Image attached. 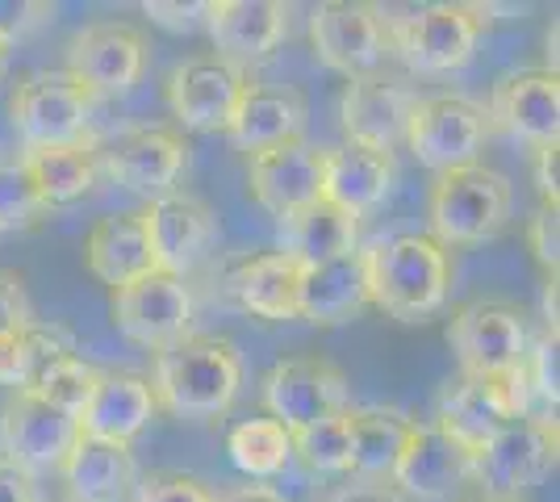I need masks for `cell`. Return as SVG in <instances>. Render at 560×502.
I'll return each instance as SVG.
<instances>
[{
    "label": "cell",
    "mask_w": 560,
    "mask_h": 502,
    "mask_svg": "<svg viewBox=\"0 0 560 502\" xmlns=\"http://www.w3.org/2000/svg\"><path fill=\"white\" fill-rule=\"evenodd\" d=\"M160 415L151 377L130 373V369H101L93 385V398L80 410V435L105 440V444H135L147 423Z\"/></svg>",
    "instance_id": "obj_21"
},
{
    "label": "cell",
    "mask_w": 560,
    "mask_h": 502,
    "mask_svg": "<svg viewBox=\"0 0 560 502\" xmlns=\"http://www.w3.org/2000/svg\"><path fill=\"white\" fill-rule=\"evenodd\" d=\"M139 214L151 240L155 268L172 277H188L218 240V214L192 192H164L147 201V210Z\"/></svg>",
    "instance_id": "obj_15"
},
{
    "label": "cell",
    "mask_w": 560,
    "mask_h": 502,
    "mask_svg": "<svg viewBox=\"0 0 560 502\" xmlns=\"http://www.w3.org/2000/svg\"><path fill=\"white\" fill-rule=\"evenodd\" d=\"M142 13L164 30H197L206 22V4H167V0H147Z\"/></svg>",
    "instance_id": "obj_43"
},
{
    "label": "cell",
    "mask_w": 560,
    "mask_h": 502,
    "mask_svg": "<svg viewBox=\"0 0 560 502\" xmlns=\"http://www.w3.org/2000/svg\"><path fill=\"white\" fill-rule=\"evenodd\" d=\"M364 277H369V306L397 323H422L447 302L452 260L447 247H440L431 235L406 231L376 240L364 252Z\"/></svg>",
    "instance_id": "obj_1"
},
{
    "label": "cell",
    "mask_w": 560,
    "mask_h": 502,
    "mask_svg": "<svg viewBox=\"0 0 560 502\" xmlns=\"http://www.w3.org/2000/svg\"><path fill=\"white\" fill-rule=\"evenodd\" d=\"M514 210V189L502 172L486 164H465L440 172L427 197L431 240L440 247H468L493 240Z\"/></svg>",
    "instance_id": "obj_3"
},
{
    "label": "cell",
    "mask_w": 560,
    "mask_h": 502,
    "mask_svg": "<svg viewBox=\"0 0 560 502\" xmlns=\"http://www.w3.org/2000/svg\"><path fill=\"white\" fill-rule=\"evenodd\" d=\"M486 118L532 147L560 143V80L548 68L506 72L493 84Z\"/></svg>",
    "instance_id": "obj_23"
},
{
    "label": "cell",
    "mask_w": 560,
    "mask_h": 502,
    "mask_svg": "<svg viewBox=\"0 0 560 502\" xmlns=\"http://www.w3.org/2000/svg\"><path fill=\"white\" fill-rule=\"evenodd\" d=\"M511 419H532V394L523 382V364L502 382L460 373L456 382L444 385V394L435 402V428L444 431L447 440H456L465 453H477L481 444H490Z\"/></svg>",
    "instance_id": "obj_6"
},
{
    "label": "cell",
    "mask_w": 560,
    "mask_h": 502,
    "mask_svg": "<svg viewBox=\"0 0 560 502\" xmlns=\"http://www.w3.org/2000/svg\"><path fill=\"white\" fill-rule=\"evenodd\" d=\"M96 377H101V369H96V364H89L80 352H68V357H59L47 373L38 377V382L30 385V394H38V398H47L50 407L68 410V415L80 419L84 402L93 398Z\"/></svg>",
    "instance_id": "obj_36"
},
{
    "label": "cell",
    "mask_w": 560,
    "mask_h": 502,
    "mask_svg": "<svg viewBox=\"0 0 560 502\" xmlns=\"http://www.w3.org/2000/svg\"><path fill=\"white\" fill-rule=\"evenodd\" d=\"M310 43L330 72L348 80L376 75L381 59L389 55L381 4H364V0H323L310 13Z\"/></svg>",
    "instance_id": "obj_11"
},
{
    "label": "cell",
    "mask_w": 560,
    "mask_h": 502,
    "mask_svg": "<svg viewBox=\"0 0 560 502\" xmlns=\"http://www.w3.org/2000/svg\"><path fill=\"white\" fill-rule=\"evenodd\" d=\"M188 164V139L167 126H135L117 139L96 167H105L121 189L139 192L147 201L176 192V180Z\"/></svg>",
    "instance_id": "obj_17"
},
{
    "label": "cell",
    "mask_w": 560,
    "mask_h": 502,
    "mask_svg": "<svg viewBox=\"0 0 560 502\" xmlns=\"http://www.w3.org/2000/svg\"><path fill=\"white\" fill-rule=\"evenodd\" d=\"M130 502H218L210 486L180 469H151L135 481Z\"/></svg>",
    "instance_id": "obj_38"
},
{
    "label": "cell",
    "mask_w": 560,
    "mask_h": 502,
    "mask_svg": "<svg viewBox=\"0 0 560 502\" xmlns=\"http://www.w3.org/2000/svg\"><path fill=\"white\" fill-rule=\"evenodd\" d=\"M50 17H55V9L47 0H0V47L9 50L13 43H25Z\"/></svg>",
    "instance_id": "obj_40"
},
{
    "label": "cell",
    "mask_w": 560,
    "mask_h": 502,
    "mask_svg": "<svg viewBox=\"0 0 560 502\" xmlns=\"http://www.w3.org/2000/svg\"><path fill=\"white\" fill-rule=\"evenodd\" d=\"M302 318L318 327L351 323L369 311V277H364V252L355 247L348 256L302 268Z\"/></svg>",
    "instance_id": "obj_28"
},
{
    "label": "cell",
    "mask_w": 560,
    "mask_h": 502,
    "mask_svg": "<svg viewBox=\"0 0 560 502\" xmlns=\"http://www.w3.org/2000/svg\"><path fill=\"white\" fill-rule=\"evenodd\" d=\"M22 167L30 172V180H34V189H38L47 210H59V206L80 201V197L96 185V172H101V167H96V151L89 143L25 151Z\"/></svg>",
    "instance_id": "obj_32"
},
{
    "label": "cell",
    "mask_w": 560,
    "mask_h": 502,
    "mask_svg": "<svg viewBox=\"0 0 560 502\" xmlns=\"http://www.w3.org/2000/svg\"><path fill=\"white\" fill-rule=\"evenodd\" d=\"M84 264L96 281L109 289H121L155 272V256H151V240H147L139 210L96 218L84 235Z\"/></svg>",
    "instance_id": "obj_26"
},
{
    "label": "cell",
    "mask_w": 560,
    "mask_h": 502,
    "mask_svg": "<svg viewBox=\"0 0 560 502\" xmlns=\"http://www.w3.org/2000/svg\"><path fill=\"white\" fill-rule=\"evenodd\" d=\"M323 502H401L394 490H381V486H343V490H330Z\"/></svg>",
    "instance_id": "obj_46"
},
{
    "label": "cell",
    "mask_w": 560,
    "mask_h": 502,
    "mask_svg": "<svg viewBox=\"0 0 560 502\" xmlns=\"http://www.w3.org/2000/svg\"><path fill=\"white\" fill-rule=\"evenodd\" d=\"M293 456H302L314 474H351V428L348 410L293 431Z\"/></svg>",
    "instance_id": "obj_35"
},
{
    "label": "cell",
    "mask_w": 560,
    "mask_h": 502,
    "mask_svg": "<svg viewBox=\"0 0 560 502\" xmlns=\"http://www.w3.org/2000/svg\"><path fill=\"white\" fill-rule=\"evenodd\" d=\"M557 465V423L548 419H511L506 428L472 453V481L493 499H518L552 474Z\"/></svg>",
    "instance_id": "obj_10"
},
{
    "label": "cell",
    "mask_w": 560,
    "mask_h": 502,
    "mask_svg": "<svg viewBox=\"0 0 560 502\" xmlns=\"http://www.w3.org/2000/svg\"><path fill=\"white\" fill-rule=\"evenodd\" d=\"M351 474L360 478H389L397 456L406 448L415 419L397 407H351Z\"/></svg>",
    "instance_id": "obj_31"
},
{
    "label": "cell",
    "mask_w": 560,
    "mask_h": 502,
    "mask_svg": "<svg viewBox=\"0 0 560 502\" xmlns=\"http://www.w3.org/2000/svg\"><path fill=\"white\" fill-rule=\"evenodd\" d=\"M147 34L130 22H96L84 25L68 43L63 72L84 84L93 96L130 93L147 72Z\"/></svg>",
    "instance_id": "obj_14"
},
{
    "label": "cell",
    "mask_w": 560,
    "mask_h": 502,
    "mask_svg": "<svg viewBox=\"0 0 560 502\" xmlns=\"http://www.w3.org/2000/svg\"><path fill=\"white\" fill-rule=\"evenodd\" d=\"M114 323L130 343L164 352L176 339L192 335V289L185 277L155 268L130 285L114 289Z\"/></svg>",
    "instance_id": "obj_12"
},
{
    "label": "cell",
    "mask_w": 560,
    "mask_h": 502,
    "mask_svg": "<svg viewBox=\"0 0 560 502\" xmlns=\"http://www.w3.org/2000/svg\"><path fill=\"white\" fill-rule=\"evenodd\" d=\"M59 474L75 502H121L139 481L135 453L126 444H105V440H89V435L75 440Z\"/></svg>",
    "instance_id": "obj_30"
},
{
    "label": "cell",
    "mask_w": 560,
    "mask_h": 502,
    "mask_svg": "<svg viewBox=\"0 0 560 502\" xmlns=\"http://www.w3.org/2000/svg\"><path fill=\"white\" fill-rule=\"evenodd\" d=\"M43 214H47V206H43V197L34 189L22 160L18 164H0V235L30 231V226L43 222Z\"/></svg>",
    "instance_id": "obj_37"
},
{
    "label": "cell",
    "mask_w": 560,
    "mask_h": 502,
    "mask_svg": "<svg viewBox=\"0 0 560 502\" xmlns=\"http://www.w3.org/2000/svg\"><path fill=\"white\" fill-rule=\"evenodd\" d=\"M4 55H9V50H4V47H0V68H4Z\"/></svg>",
    "instance_id": "obj_49"
},
{
    "label": "cell",
    "mask_w": 560,
    "mask_h": 502,
    "mask_svg": "<svg viewBox=\"0 0 560 502\" xmlns=\"http://www.w3.org/2000/svg\"><path fill=\"white\" fill-rule=\"evenodd\" d=\"M226 453L247 478H277L293 456V435L277 419H243L226 431Z\"/></svg>",
    "instance_id": "obj_34"
},
{
    "label": "cell",
    "mask_w": 560,
    "mask_h": 502,
    "mask_svg": "<svg viewBox=\"0 0 560 502\" xmlns=\"http://www.w3.org/2000/svg\"><path fill=\"white\" fill-rule=\"evenodd\" d=\"M277 240L293 264L302 268H314V264L339 260L355 252V240H360V222L343 210H335L327 201H314L305 210H293V214L277 218Z\"/></svg>",
    "instance_id": "obj_29"
},
{
    "label": "cell",
    "mask_w": 560,
    "mask_h": 502,
    "mask_svg": "<svg viewBox=\"0 0 560 502\" xmlns=\"http://www.w3.org/2000/svg\"><path fill=\"white\" fill-rule=\"evenodd\" d=\"M218 502H284L277 490H264V486H247V490H234V494H222Z\"/></svg>",
    "instance_id": "obj_47"
},
{
    "label": "cell",
    "mask_w": 560,
    "mask_h": 502,
    "mask_svg": "<svg viewBox=\"0 0 560 502\" xmlns=\"http://www.w3.org/2000/svg\"><path fill=\"white\" fill-rule=\"evenodd\" d=\"M93 101L96 96L68 72H25L9 93V118L25 151L89 143Z\"/></svg>",
    "instance_id": "obj_5"
},
{
    "label": "cell",
    "mask_w": 560,
    "mask_h": 502,
    "mask_svg": "<svg viewBox=\"0 0 560 502\" xmlns=\"http://www.w3.org/2000/svg\"><path fill=\"white\" fill-rule=\"evenodd\" d=\"M397 160L394 151H373V147H323V201L351 214L355 222L385 206L394 192Z\"/></svg>",
    "instance_id": "obj_24"
},
{
    "label": "cell",
    "mask_w": 560,
    "mask_h": 502,
    "mask_svg": "<svg viewBox=\"0 0 560 502\" xmlns=\"http://www.w3.org/2000/svg\"><path fill=\"white\" fill-rule=\"evenodd\" d=\"M201 25L218 47V59L243 68V63L268 59L284 43L289 4H280V0H210Z\"/></svg>",
    "instance_id": "obj_22"
},
{
    "label": "cell",
    "mask_w": 560,
    "mask_h": 502,
    "mask_svg": "<svg viewBox=\"0 0 560 502\" xmlns=\"http://www.w3.org/2000/svg\"><path fill=\"white\" fill-rule=\"evenodd\" d=\"M264 407L268 419L293 435L318 419L351 410V377L327 357L280 360L264 377Z\"/></svg>",
    "instance_id": "obj_9"
},
{
    "label": "cell",
    "mask_w": 560,
    "mask_h": 502,
    "mask_svg": "<svg viewBox=\"0 0 560 502\" xmlns=\"http://www.w3.org/2000/svg\"><path fill=\"white\" fill-rule=\"evenodd\" d=\"M247 185L259 206L277 218L323 201V147L289 139L259 151L247 160Z\"/></svg>",
    "instance_id": "obj_20"
},
{
    "label": "cell",
    "mask_w": 560,
    "mask_h": 502,
    "mask_svg": "<svg viewBox=\"0 0 560 502\" xmlns=\"http://www.w3.org/2000/svg\"><path fill=\"white\" fill-rule=\"evenodd\" d=\"M527 247L536 252V260L557 277V264H560V214L557 206H539L532 222H527Z\"/></svg>",
    "instance_id": "obj_42"
},
{
    "label": "cell",
    "mask_w": 560,
    "mask_h": 502,
    "mask_svg": "<svg viewBox=\"0 0 560 502\" xmlns=\"http://www.w3.org/2000/svg\"><path fill=\"white\" fill-rule=\"evenodd\" d=\"M310 118V105L298 89H280V84H247V93L234 109L231 143L247 155H259L268 147H280L289 139H302V126Z\"/></svg>",
    "instance_id": "obj_25"
},
{
    "label": "cell",
    "mask_w": 560,
    "mask_h": 502,
    "mask_svg": "<svg viewBox=\"0 0 560 502\" xmlns=\"http://www.w3.org/2000/svg\"><path fill=\"white\" fill-rule=\"evenodd\" d=\"M486 135H490L486 105L460 93L419 96V105L410 109V126H406V143L415 151V160L431 167L435 176L477 164Z\"/></svg>",
    "instance_id": "obj_8"
},
{
    "label": "cell",
    "mask_w": 560,
    "mask_h": 502,
    "mask_svg": "<svg viewBox=\"0 0 560 502\" xmlns=\"http://www.w3.org/2000/svg\"><path fill=\"white\" fill-rule=\"evenodd\" d=\"M68 352H75V343H71V335L59 331V327L30 323L22 331L4 335V339H0V385H9L13 394H18V389H30L55 360L68 357Z\"/></svg>",
    "instance_id": "obj_33"
},
{
    "label": "cell",
    "mask_w": 560,
    "mask_h": 502,
    "mask_svg": "<svg viewBox=\"0 0 560 502\" xmlns=\"http://www.w3.org/2000/svg\"><path fill=\"white\" fill-rule=\"evenodd\" d=\"M381 17L397 59L422 75L465 68L486 25L481 4H415V9H401V17H389L381 9Z\"/></svg>",
    "instance_id": "obj_4"
},
{
    "label": "cell",
    "mask_w": 560,
    "mask_h": 502,
    "mask_svg": "<svg viewBox=\"0 0 560 502\" xmlns=\"http://www.w3.org/2000/svg\"><path fill=\"white\" fill-rule=\"evenodd\" d=\"M527 318L502 297H472L447 323V348L468 377H511L527 357Z\"/></svg>",
    "instance_id": "obj_7"
},
{
    "label": "cell",
    "mask_w": 560,
    "mask_h": 502,
    "mask_svg": "<svg viewBox=\"0 0 560 502\" xmlns=\"http://www.w3.org/2000/svg\"><path fill=\"white\" fill-rule=\"evenodd\" d=\"M532 172H536V189H539V197H544V206H557V197H560V143L536 147Z\"/></svg>",
    "instance_id": "obj_44"
},
{
    "label": "cell",
    "mask_w": 560,
    "mask_h": 502,
    "mask_svg": "<svg viewBox=\"0 0 560 502\" xmlns=\"http://www.w3.org/2000/svg\"><path fill=\"white\" fill-rule=\"evenodd\" d=\"M243 385V357L226 335H185L155 357V402L185 419L226 415Z\"/></svg>",
    "instance_id": "obj_2"
},
{
    "label": "cell",
    "mask_w": 560,
    "mask_h": 502,
    "mask_svg": "<svg viewBox=\"0 0 560 502\" xmlns=\"http://www.w3.org/2000/svg\"><path fill=\"white\" fill-rule=\"evenodd\" d=\"M523 382H527V394L539 398V407L557 410V398H560L557 331H544L536 343H527V357H523Z\"/></svg>",
    "instance_id": "obj_39"
},
{
    "label": "cell",
    "mask_w": 560,
    "mask_h": 502,
    "mask_svg": "<svg viewBox=\"0 0 560 502\" xmlns=\"http://www.w3.org/2000/svg\"><path fill=\"white\" fill-rule=\"evenodd\" d=\"M247 84L243 68L218 55H197L167 75V109L188 130H226Z\"/></svg>",
    "instance_id": "obj_16"
},
{
    "label": "cell",
    "mask_w": 560,
    "mask_h": 502,
    "mask_svg": "<svg viewBox=\"0 0 560 502\" xmlns=\"http://www.w3.org/2000/svg\"><path fill=\"white\" fill-rule=\"evenodd\" d=\"M389 481L406 499L452 502L472 481V453H465L456 440H447L435 423H415Z\"/></svg>",
    "instance_id": "obj_19"
},
{
    "label": "cell",
    "mask_w": 560,
    "mask_h": 502,
    "mask_svg": "<svg viewBox=\"0 0 560 502\" xmlns=\"http://www.w3.org/2000/svg\"><path fill=\"white\" fill-rule=\"evenodd\" d=\"M415 105H419V93L410 84L389 75H360V80H348V89L339 96V126L348 143L394 151L397 143H406Z\"/></svg>",
    "instance_id": "obj_18"
},
{
    "label": "cell",
    "mask_w": 560,
    "mask_h": 502,
    "mask_svg": "<svg viewBox=\"0 0 560 502\" xmlns=\"http://www.w3.org/2000/svg\"><path fill=\"white\" fill-rule=\"evenodd\" d=\"M34 323V306H30V293L18 272L0 268V339L13 331H22Z\"/></svg>",
    "instance_id": "obj_41"
},
{
    "label": "cell",
    "mask_w": 560,
    "mask_h": 502,
    "mask_svg": "<svg viewBox=\"0 0 560 502\" xmlns=\"http://www.w3.org/2000/svg\"><path fill=\"white\" fill-rule=\"evenodd\" d=\"M0 502H38L34 499V478L9 460H0Z\"/></svg>",
    "instance_id": "obj_45"
},
{
    "label": "cell",
    "mask_w": 560,
    "mask_h": 502,
    "mask_svg": "<svg viewBox=\"0 0 560 502\" xmlns=\"http://www.w3.org/2000/svg\"><path fill=\"white\" fill-rule=\"evenodd\" d=\"M234 302L264 323H298L302 318V264L284 252H259L247 256L231 272Z\"/></svg>",
    "instance_id": "obj_27"
},
{
    "label": "cell",
    "mask_w": 560,
    "mask_h": 502,
    "mask_svg": "<svg viewBox=\"0 0 560 502\" xmlns=\"http://www.w3.org/2000/svg\"><path fill=\"white\" fill-rule=\"evenodd\" d=\"M80 423L68 410L50 407L47 398L18 389L0 410V460L18 465L22 474H47L59 469L63 456L75 448Z\"/></svg>",
    "instance_id": "obj_13"
},
{
    "label": "cell",
    "mask_w": 560,
    "mask_h": 502,
    "mask_svg": "<svg viewBox=\"0 0 560 502\" xmlns=\"http://www.w3.org/2000/svg\"><path fill=\"white\" fill-rule=\"evenodd\" d=\"M465 502H518V499H493V494H477V499H465Z\"/></svg>",
    "instance_id": "obj_48"
}]
</instances>
